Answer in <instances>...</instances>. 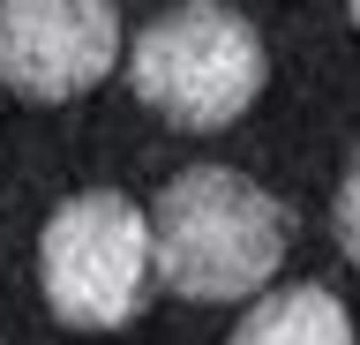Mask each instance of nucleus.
<instances>
[{
  "mask_svg": "<svg viewBox=\"0 0 360 345\" xmlns=\"http://www.w3.org/2000/svg\"><path fill=\"white\" fill-rule=\"evenodd\" d=\"M150 240H158V278L188 300H233L255 293L278 255H285V210L270 203L248 173L195 165L173 173L165 195L150 203Z\"/></svg>",
  "mask_w": 360,
  "mask_h": 345,
  "instance_id": "f257e3e1",
  "label": "nucleus"
},
{
  "mask_svg": "<svg viewBox=\"0 0 360 345\" xmlns=\"http://www.w3.org/2000/svg\"><path fill=\"white\" fill-rule=\"evenodd\" d=\"M353 23H360V0H353Z\"/></svg>",
  "mask_w": 360,
  "mask_h": 345,
  "instance_id": "0eeeda50",
  "label": "nucleus"
},
{
  "mask_svg": "<svg viewBox=\"0 0 360 345\" xmlns=\"http://www.w3.org/2000/svg\"><path fill=\"white\" fill-rule=\"evenodd\" d=\"M38 278L45 300L68 330H120L143 315L158 285V240L150 210H135L120 188H90L53 210L38 240Z\"/></svg>",
  "mask_w": 360,
  "mask_h": 345,
  "instance_id": "7ed1b4c3",
  "label": "nucleus"
},
{
  "mask_svg": "<svg viewBox=\"0 0 360 345\" xmlns=\"http://www.w3.org/2000/svg\"><path fill=\"white\" fill-rule=\"evenodd\" d=\"M120 15L112 0H0V83L22 98H75L112 75Z\"/></svg>",
  "mask_w": 360,
  "mask_h": 345,
  "instance_id": "20e7f679",
  "label": "nucleus"
},
{
  "mask_svg": "<svg viewBox=\"0 0 360 345\" xmlns=\"http://www.w3.org/2000/svg\"><path fill=\"white\" fill-rule=\"evenodd\" d=\"M330 233H338V248L360 263V158H353V173L338 181V203H330Z\"/></svg>",
  "mask_w": 360,
  "mask_h": 345,
  "instance_id": "423d86ee",
  "label": "nucleus"
},
{
  "mask_svg": "<svg viewBox=\"0 0 360 345\" xmlns=\"http://www.w3.org/2000/svg\"><path fill=\"white\" fill-rule=\"evenodd\" d=\"M233 345H360V338H353V315L323 285H292V293L255 300L233 330Z\"/></svg>",
  "mask_w": 360,
  "mask_h": 345,
  "instance_id": "39448f33",
  "label": "nucleus"
},
{
  "mask_svg": "<svg viewBox=\"0 0 360 345\" xmlns=\"http://www.w3.org/2000/svg\"><path fill=\"white\" fill-rule=\"evenodd\" d=\"M263 38L248 30V15L218 8V0H188V8H165L128 53V83L135 98L150 105L158 120L173 128H225L240 120L263 91Z\"/></svg>",
  "mask_w": 360,
  "mask_h": 345,
  "instance_id": "f03ea898",
  "label": "nucleus"
}]
</instances>
